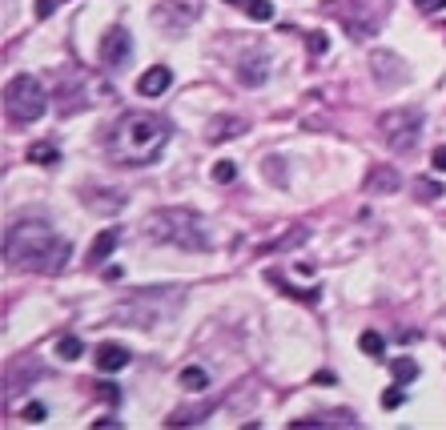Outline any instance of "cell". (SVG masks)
Returning a JSON list of instances; mask_svg holds the SVG:
<instances>
[{"label": "cell", "mask_w": 446, "mask_h": 430, "mask_svg": "<svg viewBox=\"0 0 446 430\" xmlns=\"http://www.w3.org/2000/svg\"><path fill=\"white\" fill-rule=\"evenodd\" d=\"M173 137V125L161 113H125L105 137V153L113 165H149L157 161Z\"/></svg>", "instance_id": "obj_1"}, {"label": "cell", "mask_w": 446, "mask_h": 430, "mask_svg": "<svg viewBox=\"0 0 446 430\" xmlns=\"http://www.w3.org/2000/svg\"><path fill=\"white\" fill-rule=\"evenodd\" d=\"M69 261V242L45 222L8 225L4 234V266L21 273H57Z\"/></svg>", "instance_id": "obj_2"}, {"label": "cell", "mask_w": 446, "mask_h": 430, "mask_svg": "<svg viewBox=\"0 0 446 430\" xmlns=\"http://www.w3.org/2000/svg\"><path fill=\"white\" fill-rule=\"evenodd\" d=\"M141 234L149 242H157V246H181V249H193V254L210 249L205 222H201L193 209H157L153 217L141 222Z\"/></svg>", "instance_id": "obj_3"}, {"label": "cell", "mask_w": 446, "mask_h": 430, "mask_svg": "<svg viewBox=\"0 0 446 430\" xmlns=\"http://www.w3.org/2000/svg\"><path fill=\"white\" fill-rule=\"evenodd\" d=\"M49 109V93L40 85L33 73H16L4 89V113H8V121L13 125H33L45 117Z\"/></svg>", "instance_id": "obj_4"}, {"label": "cell", "mask_w": 446, "mask_h": 430, "mask_svg": "<svg viewBox=\"0 0 446 430\" xmlns=\"http://www.w3.org/2000/svg\"><path fill=\"white\" fill-rule=\"evenodd\" d=\"M422 125H426V117H422V109H390L382 113V121H378V133H382V141L390 149H398V153H414V149L422 145Z\"/></svg>", "instance_id": "obj_5"}, {"label": "cell", "mask_w": 446, "mask_h": 430, "mask_svg": "<svg viewBox=\"0 0 446 430\" xmlns=\"http://www.w3.org/2000/svg\"><path fill=\"white\" fill-rule=\"evenodd\" d=\"M181 294V290H141V294L125 298L117 318L121 322H133V326H157L161 318H169L177 310V302H165V298Z\"/></svg>", "instance_id": "obj_6"}, {"label": "cell", "mask_w": 446, "mask_h": 430, "mask_svg": "<svg viewBox=\"0 0 446 430\" xmlns=\"http://www.w3.org/2000/svg\"><path fill=\"white\" fill-rule=\"evenodd\" d=\"M201 16V0H161L153 9V21L161 33H185V28L198 25Z\"/></svg>", "instance_id": "obj_7"}, {"label": "cell", "mask_w": 446, "mask_h": 430, "mask_svg": "<svg viewBox=\"0 0 446 430\" xmlns=\"http://www.w3.org/2000/svg\"><path fill=\"white\" fill-rule=\"evenodd\" d=\"M133 61V37H129V28L125 25H113L105 37H101V64L105 69H125V64Z\"/></svg>", "instance_id": "obj_8"}, {"label": "cell", "mask_w": 446, "mask_h": 430, "mask_svg": "<svg viewBox=\"0 0 446 430\" xmlns=\"http://www.w3.org/2000/svg\"><path fill=\"white\" fill-rule=\"evenodd\" d=\"M237 81L249 89H258L270 81V52L261 49V45H249L246 52H241V61H237Z\"/></svg>", "instance_id": "obj_9"}, {"label": "cell", "mask_w": 446, "mask_h": 430, "mask_svg": "<svg viewBox=\"0 0 446 430\" xmlns=\"http://www.w3.org/2000/svg\"><path fill=\"white\" fill-rule=\"evenodd\" d=\"M249 125H246V117H234V113H217L210 125H205V141L210 145H225L229 137H241Z\"/></svg>", "instance_id": "obj_10"}, {"label": "cell", "mask_w": 446, "mask_h": 430, "mask_svg": "<svg viewBox=\"0 0 446 430\" xmlns=\"http://www.w3.org/2000/svg\"><path fill=\"white\" fill-rule=\"evenodd\" d=\"M370 69L378 73V81H382L386 89H394L398 81H406V64L398 61L394 52H386V49L370 52Z\"/></svg>", "instance_id": "obj_11"}, {"label": "cell", "mask_w": 446, "mask_h": 430, "mask_svg": "<svg viewBox=\"0 0 446 430\" xmlns=\"http://www.w3.org/2000/svg\"><path fill=\"white\" fill-rule=\"evenodd\" d=\"M169 85H173V69L153 64V69H145V73H141V81H137V93H141V97H165V93H169Z\"/></svg>", "instance_id": "obj_12"}, {"label": "cell", "mask_w": 446, "mask_h": 430, "mask_svg": "<svg viewBox=\"0 0 446 430\" xmlns=\"http://www.w3.org/2000/svg\"><path fill=\"white\" fill-rule=\"evenodd\" d=\"M402 189V173L394 165H370L366 173V193H398Z\"/></svg>", "instance_id": "obj_13"}, {"label": "cell", "mask_w": 446, "mask_h": 430, "mask_svg": "<svg viewBox=\"0 0 446 430\" xmlns=\"http://www.w3.org/2000/svg\"><path fill=\"white\" fill-rule=\"evenodd\" d=\"M290 426H358V418L350 414V410H322V414L294 418Z\"/></svg>", "instance_id": "obj_14"}, {"label": "cell", "mask_w": 446, "mask_h": 430, "mask_svg": "<svg viewBox=\"0 0 446 430\" xmlns=\"http://www.w3.org/2000/svg\"><path fill=\"white\" fill-rule=\"evenodd\" d=\"M125 366H129V350H125V346H117V342L97 346V370L101 374H117V370H125Z\"/></svg>", "instance_id": "obj_15"}, {"label": "cell", "mask_w": 446, "mask_h": 430, "mask_svg": "<svg viewBox=\"0 0 446 430\" xmlns=\"http://www.w3.org/2000/svg\"><path fill=\"white\" fill-rule=\"evenodd\" d=\"M117 246H121V230H117V225H113V230H101V234L93 237V246H88V266H101Z\"/></svg>", "instance_id": "obj_16"}, {"label": "cell", "mask_w": 446, "mask_h": 430, "mask_svg": "<svg viewBox=\"0 0 446 430\" xmlns=\"http://www.w3.org/2000/svg\"><path fill=\"white\" fill-rule=\"evenodd\" d=\"M210 414H213V406L205 402L201 410H173L165 422H169V426H193V422H201V418H210Z\"/></svg>", "instance_id": "obj_17"}, {"label": "cell", "mask_w": 446, "mask_h": 430, "mask_svg": "<svg viewBox=\"0 0 446 430\" xmlns=\"http://www.w3.org/2000/svg\"><path fill=\"white\" fill-rule=\"evenodd\" d=\"M181 386H185V390H205V386H210V370L205 366H185L181 370Z\"/></svg>", "instance_id": "obj_18"}, {"label": "cell", "mask_w": 446, "mask_h": 430, "mask_svg": "<svg viewBox=\"0 0 446 430\" xmlns=\"http://www.w3.org/2000/svg\"><path fill=\"white\" fill-rule=\"evenodd\" d=\"M88 197V205H93V213H117V205L125 201V193H85Z\"/></svg>", "instance_id": "obj_19"}, {"label": "cell", "mask_w": 446, "mask_h": 430, "mask_svg": "<svg viewBox=\"0 0 446 430\" xmlns=\"http://www.w3.org/2000/svg\"><path fill=\"white\" fill-rule=\"evenodd\" d=\"M358 350H362L366 358H382V354H386V338H382V334H374V330H366V334L358 338Z\"/></svg>", "instance_id": "obj_20"}, {"label": "cell", "mask_w": 446, "mask_h": 430, "mask_svg": "<svg viewBox=\"0 0 446 430\" xmlns=\"http://www.w3.org/2000/svg\"><path fill=\"white\" fill-rule=\"evenodd\" d=\"M81 354H85V342L73 338V334H64L61 342H57V358H64V362H76Z\"/></svg>", "instance_id": "obj_21"}, {"label": "cell", "mask_w": 446, "mask_h": 430, "mask_svg": "<svg viewBox=\"0 0 446 430\" xmlns=\"http://www.w3.org/2000/svg\"><path fill=\"white\" fill-rule=\"evenodd\" d=\"M28 157L37 161V165H57V157H61V153H57V145H52V141H37V145L28 149Z\"/></svg>", "instance_id": "obj_22"}, {"label": "cell", "mask_w": 446, "mask_h": 430, "mask_svg": "<svg viewBox=\"0 0 446 430\" xmlns=\"http://www.w3.org/2000/svg\"><path fill=\"white\" fill-rule=\"evenodd\" d=\"M390 374H394V382H414V378H418V362L398 358V362H390Z\"/></svg>", "instance_id": "obj_23"}, {"label": "cell", "mask_w": 446, "mask_h": 430, "mask_svg": "<svg viewBox=\"0 0 446 430\" xmlns=\"http://www.w3.org/2000/svg\"><path fill=\"white\" fill-rule=\"evenodd\" d=\"M246 16H249V21H273V4H270V0H249Z\"/></svg>", "instance_id": "obj_24"}, {"label": "cell", "mask_w": 446, "mask_h": 430, "mask_svg": "<svg viewBox=\"0 0 446 430\" xmlns=\"http://www.w3.org/2000/svg\"><path fill=\"white\" fill-rule=\"evenodd\" d=\"M306 45H310L314 57H326V52H330V37H326L322 28H314L310 37H306Z\"/></svg>", "instance_id": "obj_25"}, {"label": "cell", "mask_w": 446, "mask_h": 430, "mask_svg": "<svg viewBox=\"0 0 446 430\" xmlns=\"http://www.w3.org/2000/svg\"><path fill=\"white\" fill-rule=\"evenodd\" d=\"M237 177V165L234 161H217V165H213V181L217 185H229Z\"/></svg>", "instance_id": "obj_26"}, {"label": "cell", "mask_w": 446, "mask_h": 430, "mask_svg": "<svg viewBox=\"0 0 446 430\" xmlns=\"http://www.w3.org/2000/svg\"><path fill=\"white\" fill-rule=\"evenodd\" d=\"M402 402H406V390H402V382H398V386H390V390H382V406H386V410H398Z\"/></svg>", "instance_id": "obj_27"}, {"label": "cell", "mask_w": 446, "mask_h": 430, "mask_svg": "<svg viewBox=\"0 0 446 430\" xmlns=\"http://www.w3.org/2000/svg\"><path fill=\"white\" fill-rule=\"evenodd\" d=\"M45 414H49V406H45V402H28L25 410H21L25 422H45Z\"/></svg>", "instance_id": "obj_28"}, {"label": "cell", "mask_w": 446, "mask_h": 430, "mask_svg": "<svg viewBox=\"0 0 446 430\" xmlns=\"http://www.w3.org/2000/svg\"><path fill=\"white\" fill-rule=\"evenodd\" d=\"M418 197L430 201V197H442V181H418Z\"/></svg>", "instance_id": "obj_29"}, {"label": "cell", "mask_w": 446, "mask_h": 430, "mask_svg": "<svg viewBox=\"0 0 446 430\" xmlns=\"http://www.w3.org/2000/svg\"><path fill=\"white\" fill-rule=\"evenodd\" d=\"M414 9L426 13V16H434V13H442V9H446V0H414Z\"/></svg>", "instance_id": "obj_30"}, {"label": "cell", "mask_w": 446, "mask_h": 430, "mask_svg": "<svg viewBox=\"0 0 446 430\" xmlns=\"http://www.w3.org/2000/svg\"><path fill=\"white\" fill-rule=\"evenodd\" d=\"M430 165H434V169H442V173H446V145H434V153H430Z\"/></svg>", "instance_id": "obj_31"}, {"label": "cell", "mask_w": 446, "mask_h": 430, "mask_svg": "<svg viewBox=\"0 0 446 430\" xmlns=\"http://www.w3.org/2000/svg\"><path fill=\"white\" fill-rule=\"evenodd\" d=\"M57 4H61V0H37V16H52Z\"/></svg>", "instance_id": "obj_32"}, {"label": "cell", "mask_w": 446, "mask_h": 430, "mask_svg": "<svg viewBox=\"0 0 446 430\" xmlns=\"http://www.w3.org/2000/svg\"><path fill=\"white\" fill-rule=\"evenodd\" d=\"M101 398H105V402H117L121 394H117V386H101Z\"/></svg>", "instance_id": "obj_33"}, {"label": "cell", "mask_w": 446, "mask_h": 430, "mask_svg": "<svg viewBox=\"0 0 446 430\" xmlns=\"http://www.w3.org/2000/svg\"><path fill=\"white\" fill-rule=\"evenodd\" d=\"M121 266H109V270H105V273H101V278H105V282H117V278H121Z\"/></svg>", "instance_id": "obj_34"}, {"label": "cell", "mask_w": 446, "mask_h": 430, "mask_svg": "<svg viewBox=\"0 0 446 430\" xmlns=\"http://www.w3.org/2000/svg\"><path fill=\"white\" fill-rule=\"evenodd\" d=\"M314 382H322V386H330V382H334V374H330V370H318V374H314Z\"/></svg>", "instance_id": "obj_35"}, {"label": "cell", "mask_w": 446, "mask_h": 430, "mask_svg": "<svg viewBox=\"0 0 446 430\" xmlns=\"http://www.w3.org/2000/svg\"><path fill=\"white\" fill-rule=\"evenodd\" d=\"M225 4H249V0H225Z\"/></svg>", "instance_id": "obj_36"}]
</instances>
